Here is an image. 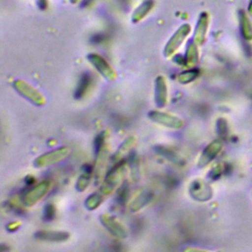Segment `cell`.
<instances>
[{"label": "cell", "instance_id": "cell-1", "mask_svg": "<svg viewBox=\"0 0 252 252\" xmlns=\"http://www.w3.org/2000/svg\"><path fill=\"white\" fill-rule=\"evenodd\" d=\"M71 154V149L69 147H60L55 150H52L50 152L44 153L41 156L37 157L33 164L35 167H45V166H50L54 163H57L66 158H68Z\"/></svg>", "mask_w": 252, "mask_h": 252}, {"label": "cell", "instance_id": "cell-2", "mask_svg": "<svg viewBox=\"0 0 252 252\" xmlns=\"http://www.w3.org/2000/svg\"><path fill=\"white\" fill-rule=\"evenodd\" d=\"M14 89L28 100L35 105L45 104V97L32 86L23 80H17L14 82Z\"/></svg>", "mask_w": 252, "mask_h": 252}, {"label": "cell", "instance_id": "cell-3", "mask_svg": "<svg viewBox=\"0 0 252 252\" xmlns=\"http://www.w3.org/2000/svg\"><path fill=\"white\" fill-rule=\"evenodd\" d=\"M124 174V161H120L106 174L104 182L101 187V193L103 195L110 194L122 180Z\"/></svg>", "mask_w": 252, "mask_h": 252}, {"label": "cell", "instance_id": "cell-4", "mask_svg": "<svg viewBox=\"0 0 252 252\" xmlns=\"http://www.w3.org/2000/svg\"><path fill=\"white\" fill-rule=\"evenodd\" d=\"M50 182L47 180H42L31 190H29L23 197V204L27 207L34 206L39 202L49 191Z\"/></svg>", "mask_w": 252, "mask_h": 252}, {"label": "cell", "instance_id": "cell-5", "mask_svg": "<svg viewBox=\"0 0 252 252\" xmlns=\"http://www.w3.org/2000/svg\"><path fill=\"white\" fill-rule=\"evenodd\" d=\"M149 117L152 121L168 128L179 129L184 126V121L181 118L167 112L154 110L149 113Z\"/></svg>", "mask_w": 252, "mask_h": 252}, {"label": "cell", "instance_id": "cell-6", "mask_svg": "<svg viewBox=\"0 0 252 252\" xmlns=\"http://www.w3.org/2000/svg\"><path fill=\"white\" fill-rule=\"evenodd\" d=\"M100 222L102 225L115 237L118 238H125L127 236V231L124 225L118 221L114 217L108 215V214H103L100 216Z\"/></svg>", "mask_w": 252, "mask_h": 252}, {"label": "cell", "instance_id": "cell-7", "mask_svg": "<svg viewBox=\"0 0 252 252\" xmlns=\"http://www.w3.org/2000/svg\"><path fill=\"white\" fill-rule=\"evenodd\" d=\"M191 197L197 201H207L212 197L211 187L203 180H194L189 188Z\"/></svg>", "mask_w": 252, "mask_h": 252}, {"label": "cell", "instance_id": "cell-8", "mask_svg": "<svg viewBox=\"0 0 252 252\" xmlns=\"http://www.w3.org/2000/svg\"><path fill=\"white\" fill-rule=\"evenodd\" d=\"M89 60L94 65V67L108 81H113L116 79L117 75L110 65L97 54H90Z\"/></svg>", "mask_w": 252, "mask_h": 252}, {"label": "cell", "instance_id": "cell-9", "mask_svg": "<svg viewBox=\"0 0 252 252\" xmlns=\"http://www.w3.org/2000/svg\"><path fill=\"white\" fill-rule=\"evenodd\" d=\"M189 32H190V27L187 25H184L178 29V31L172 35V37L169 39V41L165 46V49H164L165 56H170L179 47V45L182 43L183 39L187 36Z\"/></svg>", "mask_w": 252, "mask_h": 252}, {"label": "cell", "instance_id": "cell-10", "mask_svg": "<svg viewBox=\"0 0 252 252\" xmlns=\"http://www.w3.org/2000/svg\"><path fill=\"white\" fill-rule=\"evenodd\" d=\"M155 102L158 108L164 107L167 102V86L162 76H158L155 81Z\"/></svg>", "mask_w": 252, "mask_h": 252}, {"label": "cell", "instance_id": "cell-11", "mask_svg": "<svg viewBox=\"0 0 252 252\" xmlns=\"http://www.w3.org/2000/svg\"><path fill=\"white\" fill-rule=\"evenodd\" d=\"M221 149V142L220 141H214L212 143H210L203 151L199 161H198V165L200 167H203L205 165H207L208 163H210L215 158L216 156L219 154V152Z\"/></svg>", "mask_w": 252, "mask_h": 252}, {"label": "cell", "instance_id": "cell-12", "mask_svg": "<svg viewBox=\"0 0 252 252\" xmlns=\"http://www.w3.org/2000/svg\"><path fill=\"white\" fill-rule=\"evenodd\" d=\"M70 237L66 231L55 230H39L35 233V238L49 242H64Z\"/></svg>", "mask_w": 252, "mask_h": 252}, {"label": "cell", "instance_id": "cell-13", "mask_svg": "<svg viewBox=\"0 0 252 252\" xmlns=\"http://www.w3.org/2000/svg\"><path fill=\"white\" fill-rule=\"evenodd\" d=\"M153 198V194L151 191L145 190L143 192H141L131 203L130 205V210L131 212H137L139 210H141L143 207H145L147 204H149L151 202Z\"/></svg>", "mask_w": 252, "mask_h": 252}, {"label": "cell", "instance_id": "cell-14", "mask_svg": "<svg viewBox=\"0 0 252 252\" xmlns=\"http://www.w3.org/2000/svg\"><path fill=\"white\" fill-rule=\"evenodd\" d=\"M239 23L242 36L246 40H252V24L245 11H239Z\"/></svg>", "mask_w": 252, "mask_h": 252}, {"label": "cell", "instance_id": "cell-15", "mask_svg": "<svg viewBox=\"0 0 252 252\" xmlns=\"http://www.w3.org/2000/svg\"><path fill=\"white\" fill-rule=\"evenodd\" d=\"M136 144V139L134 137H129L127 138L117 149L115 154L112 157V159L114 161H119Z\"/></svg>", "mask_w": 252, "mask_h": 252}, {"label": "cell", "instance_id": "cell-16", "mask_svg": "<svg viewBox=\"0 0 252 252\" xmlns=\"http://www.w3.org/2000/svg\"><path fill=\"white\" fill-rule=\"evenodd\" d=\"M207 28H208V18H207L206 14H203V17L200 18L199 23L196 28V32H195V41L196 42H198V43L204 42Z\"/></svg>", "mask_w": 252, "mask_h": 252}, {"label": "cell", "instance_id": "cell-17", "mask_svg": "<svg viewBox=\"0 0 252 252\" xmlns=\"http://www.w3.org/2000/svg\"><path fill=\"white\" fill-rule=\"evenodd\" d=\"M103 201V194L102 193H94L91 194L87 200L85 201V206L88 210H95L96 208L99 207V205Z\"/></svg>", "mask_w": 252, "mask_h": 252}, {"label": "cell", "instance_id": "cell-18", "mask_svg": "<svg viewBox=\"0 0 252 252\" xmlns=\"http://www.w3.org/2000/svg\"><path fill=\"white\" fill-rule=\"evenodd\" d=\"M89 86H90V77H89V75H84L80 79L79 85H78V87L76 89L75 97L76 98H81L86 94Z\"/></svg>", "mask_w": 252, "mask_h": 252}, {"label": "cell", "instance_id": "cell-19", "mask_svg": "<svg viewBox=\"0 0 252 252\" xmlns=\"http://www.w3.org/2000/svg\"><path fill=\"white\" fill-rule=\"evenodd\" d=\"M91 177H92V171L91 170L83 172L80 175V177L78 178V181H77V184H76L77 190L80 191V192L84 191L89 186V184L91 182Z\"/></svg>", "mask_w": 252, "mask_h": 252}, {"label": "cell", "instance_id": "cell-20", "mask_svg": "<svg viewBox=\"0 0 252 252\" xmlns=\"http://www.w3.org/2000/svg\"><path fill=\"white\" fill-rule=\"evenodd\" d=\"M197 62H198V50L196 46L193 43H191L188 45L186 63L187 65H195Z\"/></svg>", "mask_w": 252, "mask_h": 252}, {"label": "cell", "instance_id": "cell-21", "mask_svg": "<svg viewBox=\"0 0 252 252\" xmlns=\"http://www.w3.org/2000/svg\"><path fill=\"white\" fill-rule=\"evenodd\" d=\"M198 76V70H188L184 71L179 75V82L181 84H188L194 81Z\"/></svg>", "mask_w": 252, "mask_h": 252}, {"label": "cell", "instance_id": "cell-22", "mask_svg": "<svg viewBox=\"0 0 252 252\" xmlns=\"http://www.w3.org/2000/svg\"><path fill=\"white\" fill-rule=\"evenodd\" d=\"M55 217V208L52 204H48L44 209V219L46 220H51Z\"/></svg>", "mask_w": 252, "mask_h": 252}, {"label": "cell", "instance_id": "cell-23", "mask_svg": "<svg viewBox=\"0 0 252 252\" xmlns=\"http://www.w3.org/2000/svg\"><path fill=\"white\" fill-rule=\"evenodd\" d=\"M248 13L252 16V0H250L248 4Z\"/></svg>", "mask_w": 252, "mask_h": 252}]
</instances>
